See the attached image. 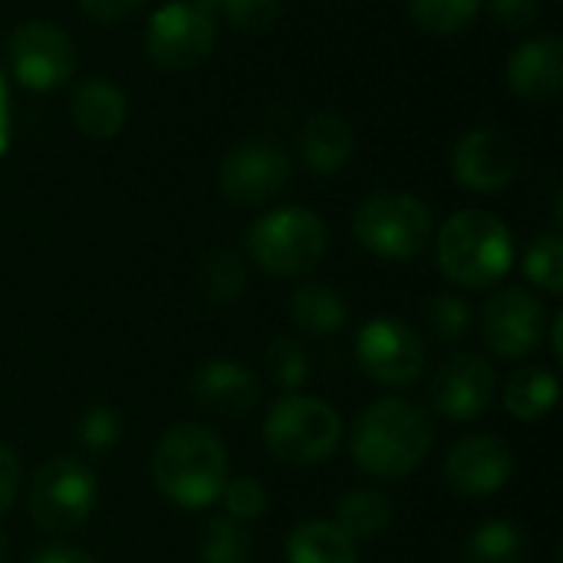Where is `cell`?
<instances>
[{
  "label": "cell",
  "mask_w": 563,
  "mask_h": 563,
  "mask_svg": "<svg viewBox=\"0 0 563 563\" xmlns=\"http://www.w3.org/2000/svg\"><path fill=\"white\" fill-rule=\"evenodd\" d=\"M435 445L432 416L406 399H379L366 406L350 432V455L366 475L406 478L429 459Z\"/></svg>",
  "instance_id": "6da1fadb"
},
{
  "label": "cell",
  "mask_w": 563,
  "mask_h": 563,
  "mask_svg": "<svg viewBox=\"0 0 563 563\" xmlns=\"http://www.w3.org/2000/svg\"><path fill=\"white\" fill-rule=\"evenodd\" d=\"M152 482L158 495L178 508H208L228 485V452L211 429L181 422L158 439Z\"/></svg>",
  "instance_id": "7a4b0ae2"
},
{
  "label": "cell",
  "mask_w": 563,
  "mask_h": 563,
  "mask_svg": "<svg viewBox=\"0 0 563 563\" xmlns=\"http://www.w3.org/2000/svg\"><path fill=\"white\" fill-rule=\"evenodd\" d=\"M439 267L442 274L465 287V290H485L505 280L515 261V241L501 218L482 208H468L452 214L435 241Z\"/></svg>",
  "instance_id": "3957f363"
},
{
  "label": "cell",
  "mask_w": 563,
  "mask_h": 563,
  "mask_svg": "<svg viewBox=\"0 0 563 563\" xmlns=\"http://www.w3.org/2000/svg\"><path fill=\"white\" fill-rule=\"evenodd\" d=\"M343 435V422L336 409L317 396L290 393L271 406L264 419V445L267 452L294 468H310L327 462Z\"/></svg>",
  "instance_id": "277c9868"
},
{
  "label": "cell",
  "mask_w": 563,
  "mask_h": 563,
  "mask_svg": "<svg viewBox=\"0 0 563 563\" xmlns=\"http://www.w3.org/2000/svg\"><path fill=\"white\" fill-rule=\"evenodd\" d=\"M330 247L327 224L310 208H277L257 218L247 231L254 264L274 277L310 274Z\"/></svg>",
  "instance_id": "5b68a950"
},
{
  "label": "cell",
  "mask_w": 563,
  "mask_h": 563,
  "mask_svg": "<svg viewBox=\"0 0 563 563\" xmlns=\"http://www.w3.org/2000/svg\"><path fill=\"white\" fill-rule=\"evenodd\" d=\"M356 241L383 261H412L432 241V211L406 191H379L353 214Z\"/></svg>",
  "instance_id": "8992f818"
},
{
  "label": "cell",
  "mask_w": 563,
  "mask_h": 563,
  "mask_svg": "<svg viewBox=\"0 0 563 563\" xmlns=\"http://www.w3.org/2000/svg\"><path fill=\"white\" fill-rule=\"evenodd\" d=\"M99 482L82 459H49L30 482V518L46 534H69L82 528L96 508Z\"/></svg>",
  "instance_id": "52a82bcc"
},
{
  "label": "cell",
  "mask_w": 563,
  "mask_h": 563,
  "mask_svg": "<svg viewBox=\"0 0 563 563\" xmlns=\"http://www.w3.org/2000/svg\"><path fill=\"white\" fill-rule=\"evenodd\" d=\"M218 40L214 13L205 0H175L152 13L145 53L165 73H185L211 56Z\"/></svg>",
  "instance_id": "ba28073f"
},
{
  "label": "cell",
  "mask_w": 563,
  "mask_h": 563,
  "mask_svg": "<svg viewBox=\"0 0 563 563\" xmlns=\"http://www.w3.org/2000/svg\"><path fill=\"white\" fill-rule=\"evenodd\" d=\"M360 369L383 386L402 389L422 379L426 373V343L422 336L396 317L369 320L356 336Z\"/></svg>",
  "instance_id": "9c48e42d"
},
{
  "label": "cell",
  "mask_w": 563,
  "mask_h": 563,
  "mask_svg": "<svg viewBox=\"0 0 563 563\" xmlns=\"http://www.w3.org/2000/svg\"><path fill=\"white\" fill-rule=\"evenodd\" d=\"M7 59L20 86L49 92L63 86L76 69V46L69 33L46 20L20 23L7 40Z\"/></svg>",
  "instance_id": "30bf717a"
},
{
  "label": "cell",
  "mask_w": 563,
  "mask_h": 563,
  "mask_svg": "<svg viewBox=\"0 0 563 563\" xmlns=\"http://www.w3.org/2000/svg\"><path fill=\"white\" fill-rule=\"evenodd\" d=\"M218 181L228 201L241 208H261L287 188L290 158L277 142L251 139L224 155Z\"/></svg>",
  "instance_id": "8fae6325"
},
{
  "label": "cell",
  "mask_w": 563,
  "mask_h": 563,
  "mask_svg": "<svg viewBox=\"0 0 563 563\" xmlns=\"http://www.w3.org/2000/svg\"><path fill=\"white\" fill-rule=\"evenodd\" d=\"M548 310L544 303L525 287L498 290L482 313V333L492 353L505 360H525L544 343Z\"/></svg>",
  "instance_id": "7c38bea8"
},
{
  "label": "cell",
  "mask_w": 563,
  "mask_h": 563,
  "mask_svg": "<svg viewBox=\"0 0 563 563\" xmlns=\"http://www.w3.org/2000/svg\"><path fill=\"white\" fill-rule=\"evenodd\" d=\"M495 389H498V379L485 356L455 353L435 369L429 399L439 416H445L452 422H472L492 409Z\"/></svg>",
  "instance_id": "4fadbf2b"
},
{
  "label": "cell",
  "mask_w": 563,
  "mask_h": 563,
  "mask_svg": "<svg viewBox=\"0 0 563 563\" xmlns=\"http://www.w3.org/2000/svg\"><path fill=\"white\" fill-rule=\"evenodd\" d=\"M515 472V452L501 435H465L445 459V482L465 498H488L508 485Z\"/></svg>",
  "instance_id": "5bb4252c"
},
{
  "label": "cell",
  "mask_w": 563,
  "mask_h": 563,
  "mask_svg": "<svg viewBox=\"0 0 563 563\" xmlns=\"http://www.w3.org/2000/svg\"><path fill=\"white\" fill-rule=\"evenodd\" d=\"M452 172L472 191H501L518 175V148L495 129H475L455 145Z\"/></svg>",
  "instance_id": "9a60e30c"
},
{
  "label": "cell",
  "mask_w": 563,
  "mask_h": 563,
  "mask_svg": "<svg viewBox=\"0 0 563 563\" xmlns=\"http://www.w3.org/2000/svg\"><path fill=\"white\" fill-rule=\"evenodd\" d=\"M191 396L214 416H247L261 402V383L251 369L231 360H211L195 373Z\"/></svg>",
  "instance_id": "2e32d148"
},
{
  "label": "cell",
  "mask_w": 563,
  "mask_h": 563,
  "mask_svg": "<svg viewBox=\"0 0 563 563\" xmlns=\"http://www.w3.org/2000/svg\"><path fill=\"white\" fill-rule=\"evenodd\" d=\"M508 86L528 102H548L563 86V43L558 36H534L508 59Z\"/></svg>",
  "instance_id": "e0dca14e"
},
{
  "label": "cell",
  "mask_w": 563,
  "mask_h": 563,
  "mask_svg": "<svg viewBox=\"0 0 563 563\" xmlns=\"http://www.w3.org/2000/svg\"><path fill=\"white\" fill-rule=\"evenodd\" d=\"M69 115L89 139H112L125 129L129 102L125 92L109 79H82L69 96Z\"/></svg>",
  "instance_id": "ac0fdd59"
},
{
  "label": "cell",
  "mask_w": 563,
  "mask_h": 563,
  "mask_svg": "<svg viewBox=\"0 0 563 563\" xmlns=\"http://www.w3.org/2000/svg\"><path fill=\"white\" fill-rule=\"evenodd\" d=\"M353 148H356L353 125L336 112H317L300 129V155L307 168H313L317 175L340 172L353 158Z\"/></svg>",
  "instance_id": "d6986e66"
},
{
  "label": "cell",
  "mask_w": 563,
  "mask_h": 563,
  "mask_svg": "<svg viewBox=\"0 0 563 563\" xmlns=\"http://www.w3.org/2000/svg\"><path fill=\"white\" fill-rule=\"evenodd\" d=\"M290 563H356L360 544L336 521H307L287 538Z\"/></svg>",
  "instance_id": "ffe728a7"
},
{
  "label": "cell",
  "mask_w": 563,
  "mask_h": 563,
  "mask_svg": "<svg viewBox=\"0 0 563 563\" xmlns=\"http://www.w3.org/2000/svg\"><path fill=\"white\" fill-rule=\"evenodd\" d=\"M290 317L294 323L310 333V336H330L336 333L346 317L350 307L343 300V294L330 284H303L290 294Z\"/></svg>",
  "instance_id": "44dd1931"
},
{
  "label": "cell",
  "mask_w": 563,
  "mask_h": 563,
  "mask_svg": "<svg viewBox=\"0 0 563 563\" xmlns=\"http://www.w3.org/2000/svg\"><path fill=\"white\" fill-rule=\"evenodd\" d=\"M558 396H561V383L544 366H525L511 373L505 383V409L521 422L544 419L558 406Z\"/></svg>",
  "instance_id": "7402d4cb"
},
{
  "label": "cell",
  "mask_w": 563,
  "mask_h": 563,
  "mask_svg": "<svg viewBox=\"0 0 563 563\" xmlns=\"http://www.w3.org/2000/svg\"><path fill=\"white\" fill-rule=\"evenodd\" d=\"M336 525L360 544L379 538L393 525V501L383 492L356 488L346 492L336 505Z\"/></svg>",
  "instance_id": "603a6c76"
},
{
  "label": "cell",
  "mask_w": 563,
  "mask_h": 563,
  "mask_svg": "<svg viewBox=\"0 0 563 563\" xmlns=\"http://www.w3.org/2000/svg\"><path fill=\"white\" fill-rule=\"evenodd\" d=\"M465 563H528V534L515 521H485L472 531Z\"/></svg>",
  "instance_id": "cb8c5ba5"
},
{
  "label": "cell",
  "mask_w": 563,
  "mask_h": 563,
  "mask_svg": "<svg viewBox=\"0 0 563 563\" xmlns=\"http://www.w3.org/2000/svg\"><path fill=\"white\" fill-rule=\"evenodd\" d=\"M251 554H254V544H251V534L241 528V521L228 515H214L205 521L201 541H198L201 563H251Z\"/></svg>",
  "instance_id": "d4e9b609"
},
{
  "label": "cell",
  "mask_w": 563,
  "mask_h": 563,
  "mask_svg": "<svg viewBox=\"0 0 563 563\" xmlns=\"http://www.w3.org/2000/svg\"><path fill=\"white\" fill-rule=\"evenodd\" d=\"M485 0H409V13L419 30L452 36L475 23Z\"/></svg>",
  "instance_id": "484cf974"
},
{
  "label": "cell",
  "mask_w": 563,
  "mask_h": 563,
  "mask_svg": "<svg viewBox=\"0 0 563 563\" xmlns=\"http://www.w3.org/2000/svg\"><path fill=\"white\" fill-rule=\"evenodd\" d=\"M198 287L208 303H234L244 294V264L231 251H214L198 271Z\"/></svg>",
  "instance_id": "4316f807"
},
{
  "label": "cell",
  "mask_w": 563,
  "mask_h": 563,
  "mask_svg": "<svg viewBox=\"0 0 563 563\" xmlns=\"http://www.w3.org/2000/svg\"><path fill=\"white\" fill-rule=\"evenodd\" d=\"M525 274L531 284H538L544 294H561L563 290V241L558 234H544L531 244L525 257Z\"/></svg>",
  "instance_id": "83f0119b"
},
{
  "label": "cell",
  "mask_w": 563,
  "mask_h": 563,
  "mask_svg": "<svg viewBox=\"0 0 563 563\" xmlns=\"http://www.w3.org/2000/svg\"><path fill=\"white\" fill-rule=\"evenodd\" d=\"M426 320L432 327V333L445 343H459L472 333V310L465 300L452 297V294H439L429 300L426 307Z\"/></svg>",
  "instance_id": "f1b7e54d"
},
{
  "label": "cell",
  "mask_w": 563,
  "mask_h": 563,
  "mask_svg": "<svg viewBox=\"0 0 563 563\" xmlns=\"http://www.w3.org/2000/svg\"><path fill=\"white\" fill-rule=\"evenodd\" d=\"M267 366H271V376L290 393L300 389L310 379V360H307L303 346L294 336H277L267 346Z\"/></svg>",
  "instance_id": "f546056e"
},
{
  "label": "cell",
  "mask_w": 563,
  "mask_h": 563,
  "mask_svg": "<svg viewBox=\"0 0 563 563\" xmlns=\"http://www.w3.org/2000/svg\"><path fill=\"white\" fill-rule=\"evenodd\" d=\"M208 7H221L224 20L241 33H264L280 16V0H205Z\"/></svg>",
  "instance_id": "4dcf8cb0"
},
{
  "label": "cell",
  "mask_w": 563,
  "mask_h": 563,
  "mask_svg": "<svg viewBox=\"0 0 563 563\" xmlns=\"http://www.w3.org/2000/svg\"><path fill=\"white\" fill-rule=\"evenodd\" d=\"M76 439L82 449L106 452L122 439V416L112 406H92L82 412V419L76 426Z\"/></svg>",
  "instance_id": "1f68e13d"
},
{
  "label": "cell",
  "mask_w": 563,
  "mask_h": 563,
  "mask_svg": "<svg viewBox=\"0 0 563 563\" xmlns=\"http://www.w3.org/2000/svg\"><path fill=\"white\" fill-rule=\"evenodd\" d=\"M221 498H224L228 518H234V521H257L267 511V505H271V495L264 492V485L257 478H234V482H228Z\"/></svg>",
  "instance_id": "d6a6232c"
},
{
  "label": "cell",
  "mask_w": 563,
  "mask_h": 563,
  "mask_svg": "<svg viewBox=\"0 0 563 563\" xmlns=\"http://www.w3.org/2000/svg\"><path fill=\"white\" fill-rule=\"evenodd\" d=\"M492 16L505 30H525L538 20L534 0H492Z\"/></svg>",
  "instance_id": "836d02e7"
},
{
  "label": "cell",
  "mask_w": 563,
  "mask_h": 563,
  "mask_svg": "<svg viewBox=\"0 0 563 563\" xmlns=\"http://www.w3.org/2000/svg\"><path fill=\"white\" fill-rule=\"evenodd\" d=\"M79 7L86 16L99 23H119V20H129L142 7V0H79Z\"/></svg>",
  "instance_id": "e575fe53"
},
{
  "label": "cell",
  "mask_w": 563,
  "mask_h": 563,
  "mask_svg": "<svg viewBox=\"0 0 563 563\" xmlns=\"http://www.w3.org/2000/svg\"><path fill=\"white\" fill-rule=\"evenodd\" d=\"M20 488V459L10 445L0 442V515L10 511Z\"/></svg>",
  "instance_id": "d590c367"
},
{
  "label": "cell",
  "mask_w": 563,
  "mask_h": 563,
  "mask_svg": "<svg viewBox=\"0 0 563 563\" xmlns=\"http://www.w3.org/2000/svg\"><path fill=\"white\" fill-rule=\"evenodd\" d=\"M30 563H96L86 551L79 548H66V544H53V548H43L40 554H33Z\"/></svg>",
  "instance_id": "8d00e7d4"
},
{
  "label": "cell",
  "mask_w": 563,
  "mask_h": 563,
  "mask_svg": "<svg viewBox=\"0 0 563 563\" xmlns=\"http://www.w3.org/2000/svg\"><path fill=\"white\" fill-rule=\"evenodd\" d=\"M551 350H554V360H563V313H558L551 320Z\"/></svg>",
  "instance_id": "74e56055"
},
{
  "label": "cell",
  "mask_w": 563,
  "mask_h": 563,
  "mask_svg": "<svg viewBox=\"0 0 563 563\" xmlns=\"http://www.w3.org/2000/svg\"><path fill=\"white\" fill-rule=\"evenodd\" d=\"M7 554V538H3V531H0V558Z\"/></svg>",
  "instance_id": "f35d334b"
}]
</instances>
